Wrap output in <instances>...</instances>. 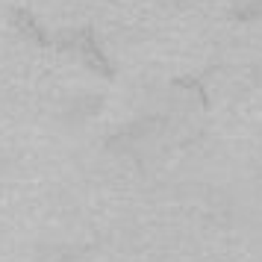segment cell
I'll return each mask as SVG.
<instances>
[{"label":"cell","mask_w":262,"mask_h":262,"mask_svg":"<svg viewBox=\"0 0 262 262\" xmlns=\"http://www.w3.org/2000/svg\"><path fill=\"white\" fill-rule=\"evenodd\" d=\"M68 45L80 50V53L85 56V62H89L92 68H97L100 74H106V77H112V68H109V59L103 56V50L97 48V38H95V30H92V27H83L80 33H74Z\"/></svg>","instance_id":"cell-1"},{"label":"cell","mask_w":262,"mask_h":262,"mask_svg":"<svg viewBox=\"0 0 262 262\" xmlns=\"http://www.w3.org/2000/svg\"><path fill=\"white\" fill-rule=\"evenodd\" d=\"M15 21H18V27L24 30L27 36H33V38H36V41L41 45V48H48V45H50V38L45 36V30H41V27L36 24V18H33L30 12H27V9H18V12H15Z\"/></svg>","instance_id":"cell-2"}]
</instances>
